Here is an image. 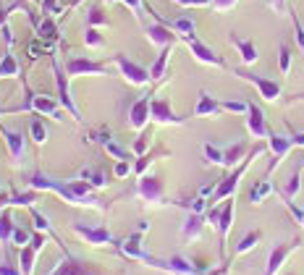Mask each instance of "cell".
I'll return each instance as SVG.
<instances>
[{
	"label": "cell",
	"instance_id": "cell-2",
	"mask_svg": "<svg viewBox=\"0 0 304 275\" xmlns=\"http://www.w3.org/2000/svg\"><path fill=\"white\" fill-rule=\"evenodd\" d=\"M249 79H252V81H255V84H257V87H260V89H262V94H265V97H268V100H273V97H275V94H278V84H273V81H265V79H257V76H249Z\"/></svg>",
	"mask_w": 304,
	"mask_h": 275
},
{
	"label": "cell",
	"instance_id": "cell-10",
	"mask_svg": "<svg viewBox=\"0 0 304 275\" xmlns=\"http://www.w3.org/2000/svg\"><path fill=\"white\" fill-rule=\"evenodd\" d=\"M40 37H42V40H55V27H53V21H42V24H40Z\"/></svg>",
	"mask_w": 304,
	"mask_h": 275
},
{
	"label": "cell",
	"instance_id": "cell-22",
	"mask_svg": "<svg viewBox=\"0 0 304 275\" xmlns=\"http://www.w3.org/2000/svg\"><path fill=\"white\" fill-rule=\"evenodd\" d=\"M205 152H208V157H210V160H215V163H223V155L215 150V147H210V144H208V147H205Z\"/></svg>",
	"mask_w": 304,
	"mask_h": 275
},
{
	"label": "cell",
	"instance_id": "cell-4",
	"mask_svg": "<svg viewBox=\"0 0 304 275\" xmlns=\"http://www.w3.org/2000/svg\"><path fill=\"white\" fill-rule=\"evenodd\" d=\"M68 71L71 74H79V71H100L97 63H89V61H71L68 63Z\"/></svg>",
	"mask_w": 304,
	"mask_h": 275
},
{
	"label": "cell",
	"instance_id": "cell-23",
	"mask_svg": "<svg viewBox=\"0 0 304 275\" xmlns=\"http://www.w3.org/2000/svg\"><path fill=\"white\" fill-rule=\"evenodd\" d=\"M268 183H262V186H257L255 191H252V199H260V197H265V194H268Z\"/></svg>",
	"mask_w": 304,
	"mask_h": 275
},
{
	"label": "cell",
	"instance_id": "cell-8",
	"mask_svg": "<svg viewBox=\"0 0 304 275\" xmlns=\"http://www.w3.org/2000/svg\"><path fill=\"white\" fill-rule=\"evenodd\" d=\"M249 129L255 134H265V126H262V113L257 107H252V121H249Z\"/></svg>",
	"mask_w": 304,
	"mask_h": 275
},
{
	"label": "cell",
	"instance_id": "cell-5",
	"mask_svg": "<svg viewBox=\"0 0 304 275\" xmlns=\"http://www.w3.org/2000/svg\"><path fill=\"white\" fill-rule=\"evenodd\" d=\"M3 134L8 137V144H11V152H14V157H21V152H24V147H21V137L14 131H8V129H3Z\"/></svg>",
	"mask_w": 304,
	"mask_h": 275
},
{
	"label": "cell",
	"instance_id": "cell-15",
	"mask_svg": "<svg viewBox=\"0 0 304 275\" xmlns=\"http://www.w3.org/2000/svg\"><path fill=\"white\" fill-rule=\"evenodd\" d=\"M150 34H152L155 42H171V34H168L165 29H150Z\"/></svg>",
	"mask_w": 304,
	"mask_h": 275
},
{
	"label": "cell",
	"instance_id": "cell-30",
	"mask_svg": "<svg viewBox=\"0 0 304 275\" xmlns=\"http://www.w3.org/2000/svg\"><path fill=\"white\" fill-rule=\"evenodd\" d=\"M87 42H89V45H97V42H100V37H97V31H87Z\"/></svg>",
	"mask_w": 304,
	"mask_h": 275
},
{
	"label": "cell",
	"instance_id": "cell-20",
	"mask_svg": "<svg viewBox=\"0 0 304 275\" xmlns=\"http://www.w3.org/2000/svg\"><path fill=\"white\" fill-rule=\"evenodd\" d=\"M208 110H215V102H210V100H208V94H202V105L197 107V113L202 116V113H208Z\"/></svg>",
	"mask_w": 304,
	"mask_h": 275
},
{
	"label": "cell",
	"instance_id": "cell-37",
	"mask_svg": "<svg viewBox=\"0 0 304 275\" xmlns=\"http://www.w3.org/2000/svg\"><path fill=\"white\" fill-rule=\"evenodd\" d=\"M124 3H128L131 8H137V5H139V0H124Z\"/></svg>",
	"mask_w": 304,
	"mask_h": 275
},
{
	"label": "cell",
	"instance_id": "cell-16",
	"mask_svg": "<svg viewBox=\"0 0 304 275\" xmlns=\"http://www.w3.org/2000/svg\"><path fill=\"white\" fill-rule=\"evenodd\" d=\"M53 275H84L81 273V267H76V265H63L58 273H53Z\"/></svg>",
	"mask_w": 304,
	"mask_h": 275
},
{
	"label": "cell",
	"instance_id": "cell-35",
	"mask_svg": "<svg viewBox=\"0 0 304 275\" xmlns=\"http://www.w3.org/2000/svg\"><path fill=\"white\" fill-rule=\"evenodd\" d=\"M16 241H27V233H24V231H16Z\"/></svg>",
	"mask_w": 304,
	"mask_h": 275
},
{
	"label": "cell",
	"instance_id": "cell-19",
	"mask_svg": "<svg viewBox=\"0 0 304 275\" xmlns=\"http://www.w3.org/2000/svg\"><path fill=\"white\" fill-rule=\"evenodd\" d=\"M32 134H34L37 142H45V129H42L40 121H34V123H32Z\"/></svg>",
	"mask_w": 304,
	"mask_h": 275
},
{
	"label": "cell",
	"instance_id": "cell-9",
	"mask_svg": "<svg viewBox=\"0 0 304 275\" xmlns=\"http://www.w3.org/2000/svg\"><path fill=\"white\" fill-rule=\"evenodd\" d=\"M34 105H37V110H40V113H48V116H55V105H53V102H50L48 97H34Z\"/></svg>",
	"mask_w": 304,
	"mask_h": 275
},
{
	"label": "cell",
	"instance_id": "cell-33",
	"mask_svg": "<svg viewBox=\"0 0 304 275\" xmlns=\"http://www.w3.org/2000/svg\"><path fill=\"white\" fill-rule=\"evenodd\" d=\"M225 107H231V110H244V105H241V102H228Z\"/></svg>",
	"mask_w": 304,
	"mask_h": 275
},
{
	"label": "cell",
	"instance_id": "cell-11",
	"mask_svg": "<svg viewBox=\"0 0 304 275\" xmlns=\"http://www.w3.org/2000/svg\"><path fill=\"white\" fill-rule=\"evenodd\" d=\"M152 113H155L158 118H163V121H171V118H173L171 113H168V105H165V102H155V105H152Z\"/></svg>",
	"mask_w": 304,
	"mask_h": 275
},
{
	"label": "cell",
	"instance_id": "cell-6",
	"mask_svg": "<svg viewBox=\"0 0 304 275\" xmlns=\"http://www.w3.org/2000/svg\"><path fill=\"white\" fill-rule=\"evenodd\" d=\"M144 110H147V100H139L137 105H134V110H131L134 126H142V123H144Z\"/></svg>",
	"mask_w": 304,
	"mask_h": 275
},
{
	"label": "cell",
	"instance_id": "cell-13",
	"mask_svg": "<svg viewBox=\"0 0 304 275\" xmlns=\"http://www.w3.org/2000/svg\"><path fill=\"white\" fill-rule=\"evenodd\" d=\"M173 27L181 29V31H186V34H192V31H194V21H189V18H178V21H173Z\"/></svg>",
	"mask_w": 304,
	"mask_h": 275
},
{
	"label": "cell",
	"instance_id": "cell-29",
	"mask_svg": "<svg viewBox=\"0 0 304 275\" xmlns=\"http://www.w3.org/2000/svg\"><path fill=\"white\" fill-rule=\"evenodd\" d=\"M158 191H160L158 183H144V194H158Z\"/></svg>",
	"mask_w": 304,
	"mask_h": 275
},
{
	"label": "cell",
	"instance_id": "cell-1",
	"mask_svg": "<svg viewBox=\"0 0 304 275\" xmlns=\"http://www.w3.org/2000/svg\"><path fill=\"white\" fill-rule=\"evenodd\" d=\"M118 63H121V68H124V74H126V76H128V79H131V81H137V84H139V81H144V79H147V74L142 71L139 66H134V63H128V61L124 58V55H118Z\"/></svg>",
	"mask_w": 304,
	"mask_h": 275
},
{
	"label": "cell",
	"instance_id": "cell-34",
	"mask_svg": "<svg viewBox=\"0 0 304 275\" xmlns=\"http://www.w3.org/2000/svg\"><path fill=\"white\" fill-rule=\"evenodd\" d=\"M178 3H184V5H197V3H205V0H178Z\"/></svg>",
	"mask_w": 304,
	"mask_h": 275
},
{
	"label": "cell",
	"instance_id": "cell-28",
	"mask_svg": "<svg viewBox=\"0 0 304 275\" xmlns=\"http://www.w3.org/2000/svg\"><path fill=\"white\" fill-rule=\"evenodd\" d=\"M108 150H111V152H113L115 157H124V150H121V147H115L113 142H108Z\"/></svg>",
	"mask_w": 304,
	"mask_h": 275
},
{
	"label": "cell",
	"instance_id": "cell-7",
	"mask_svg": "<svg viewBox=\"0 0 304 275\" xmlns=\"http://www.w3.org/2000/svg\"><path fill=\"white\" fill-rule=\"evenodd\" d=\"M236 45H239V50H241V55H244V61H247V63H252L257 58V50H255V45H252V42L236 40Z\"/></svg>",
	"mask_w": 304,
	"mask_h": 275
},
{
	"label": "cell",
	"instance_id": "cell-18",
	"mask_svg": "<svg viewBox=\"0 0 304 275\" xmlns=\"http://www.w3.org/2000/svg\"><path fill=\"white\" fill-rule=\"evenodd\" d=\"M81 233L89 236L92 241H108V233L105 231H84V228H81Z\"/></svg>",
	"mask_w": 304,
	"mask_h": 275
},
{
	"label": "cell",
	"instance_id": "cell-3",
	"mask_svg": "<svg viewBox=\"0 0 304 275\" xmlns=\"http://www.w3.org/2000/svg\"><path fill=\"white\" fill-rule=\"evenodd\" d=\"M189 45H192V50H194V53H197L202 61H208V63H221V58H215V55H212L210 50L205 47V45H199L197 40H189Z\"/></svg>",
	"mask_w": 304,
	"mask_h": 275
},
{
	"label": "cell",
	"instance_id": "cell-26",
	"mask_svg": "<svg viewBox=\"0 0 304 275\" xmlns=\"http://www.w3.org/2000/svg\"><path fill=\"white\" fill-rule=\"evenodd\" d=\"M281 68H283V71H288V50L286 47L281 50Z\"/></svg>",
	"mask_w": 304,
	"mask_h": 275
},
{
	"label": "cell",
	"instance_id": "cell-21",
	"mask_svg": "<svg viewBox=\"0 0 304 275\" xmlns=\"http://www.w3.org/2000/svg\"><path fill=\"white\" fill-rule=\"evenodd\" d=\"M273 150L278 152V155H283V152L288 150V142L286 139H273Z\"/></svg>",
	"mask_w": 304,
	"mask_h": 275
},
{
	"label": "cell",
	"instance_id": "cell-36",
	"mask_svg": "<svg viewBox=\"0 0 304 275\" xmlns=\"http://www.w3.org/2000/svg\"><path fill=\"white\" fill-rule=\"evenodd\" d=\"M296 37H299V45H304V31L299 27H296Z\"/></svg>",
	"mask_w": 304,
	"mask_h": 275
},
{
	"label": "cell",
	"instance_id": "cell-12",
	"mask_svg": "<svg viewBox=\"0 0 304 275\" xmlns=\"http://www.w3.org/2000/svg\"><path fill=\"white\" fill-rule=\"evenodd\" d=\"M3 74H16V61L11 58V55H5L3 63H0V76Z\"/></svg>",
	"mask_w": 304,
	"mask_h": 275
},
{
	"label": "cell",
	"instance_id": "cell-24",
	"mask_svg": "<svg viewBox=\"0 0 304 275\" xmlns=\"http://www.w3.org/2000/svg\"><path fill=\"white\" fill-rule=\"evenodd\" d=\"M8 233H11V223H8V217H3V220H0V236L5 239Z\"/></svg>",
	"mask_w": 304,
	"mask_h": 275
},
{
	"label": "cell",
	"instance_id": "cell-25",
	"mask_svg": "<svg viewBox=\"0 0 304 275\" xmlns=\"http://www.w3.org/2000/svg\"><path fill=\"white\" fill-rule=\"evenodd\" d=\"M29 53L32 55H40V53H48V47H42L40 42H34V45H29Z\"/></svg>",
	"mask_w": 304,
	"mask_h": 275
},
{
	"label": "cell",
	"instance_id": "cell-27",
	"mask_svg": "<svg viewBox=\"0 0 304 275\" xmlns=\"http://www.w3.org/2000/svg\"><path fill=\"white\" fill-rule=\"evenodd\" d=\"M89 21H92V24H102V21H105V16H102L100 11H92V14H89Z\"/></svg>",
	"mask_w": 304,
	"mask_h": 275
},
{
	"label": "cell",
	"instance_id": "cell-32",
	"mask_svg": "<svg viewBox=\"0 0 304 275\" xmlns=\"http://www.w3.org/2000/svg\"><path fill=\"white\" fill-rule=\"evenodd\" d=\"M218 8H228V5H234V0H215Z\"/></svg>",
	"mask_w": 304,
	"mask_h": 275
},
{
	"label": "cell",
	"instance_id": "cell-31",
	"mask_svg": "<svg viewBox=\"0 0 304 275\" xmlns=\"http://www.w3.org/2000/svg\"><path fill=\"white\" fill-rule=\"evenodd\" d=\"M126 170H128V165H126V163H118V168H115V173H118V176H126Z\"/></svg>",
	"mask_w": 304,
	"mask_h": 275
},
{
	"label": "cell",
	"instance_id": "cell-14",
	"mask_svg": "<svg viewBox=\"0 0 304 275\" xmlns=\"http://www.w3.org/2000/svg\"><path fill=\"white\" fill-rule=\"evenodd\" d=\"M165 63H168V50H165V53H163V55H160V58H158V63H155V68H152V76H155V79H158V76H160V74H163Z\"/></svg>",
	"mask_w": 304,
	"mask_h": 275
},
{
	"label": "cell",
	"instance_id": "cell-17",
	"mask_svg": "<svg viewBox=\"0 0 304 275\" xmlns=\"http://www.w3.org/2000/svg\"><path fill=\"white\" fill-rule=\"evenodd\" d=\"M81 176H84V178H89L92 183H97V186L102 183V173H100V170H81Z\"/></svg>",
	"mask_w": 304,
	"mask_h": 275
},
{
	"label": "cell",
	"instance_id": "cell-38",
	"mask_svg": "<svg viewBox=\"0 0 304 275\" xmlns=\"http://www.w3.org/2000/svg\"><path fill=\"white\" fill-rule=\"evenodd\" d=\"M275 3H283V0H275Z\"/></svg>",
	"mask_w": 304,
	"mask_h": 275
}]
</instances>
